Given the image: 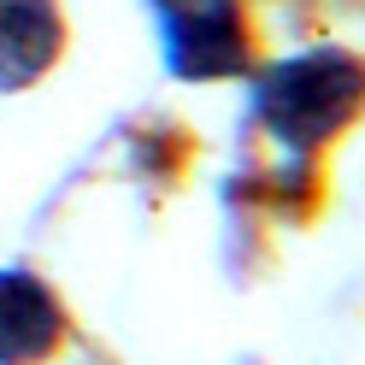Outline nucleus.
I'll use <instances>...</instances> for the list:
<instances>
[{
  "label": "nucleus",
  "mask_w": 365,
  "mask_h": 365,
  "mask_svg": "<svg viewBox=\"0 0 365 365\" xmlns=\"http://www.w3.org/2000/svg\"><path fill=\"white\" fill-rule=\"evenodd\" d=\"M65 53L59 0H0V95H24Z\"/></svg>",
  "instance_id": "obj_4"
},
{
  "label": "nucleus",
  "mask_w": 365,
  "mask_h": 365,
  "mask_svg": "<svg viewBox=\"0 0 365 365\" xmlns=\"http://www.w3.org/2000/svg\"><path fill=\"white\" fill-rule=\"evenodd\" d=\"M165 71L182 83H224L242 77L254 59L242 0H148Z\"/></svg>",
  "instance_id": "obj_2"
},
{
  "label": "nucleus",
  "mask_w": 365,
  "mask_h": 365,
  "mask_svg": "<svg viewBox=\"0 0 365 365\" xmlns=\"http://www.w3.org/2000/svg\"><path fill=\"white\" fill-rule=\"evenodd\" d=\"M65 341L59 294L24 265H0V365H41Z\"/></svg>",
  "instance_id": "obj_3"
},
{
  "label": "nucleus",
  "mask_w": 365,
  "mask_h": 365,
  "mask_svg": "<svg viewBox=\"0 0 365 365\" xmlns=\"http://www.w3.org/2000/svg\"><path fill=\"white\" fill-rule=\"evenodd\" d=\"M365 106V65L348 48H307L254 77V124L283 153H318Z\"/></svg>",
  "instance_id": "obj_1"
}]
</instances>
